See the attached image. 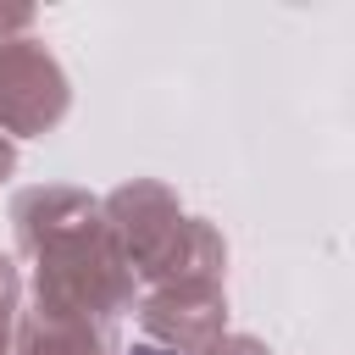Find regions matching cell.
I'll use <instances>...</instances> for the list:
<instances>
[{"mask_svg": "<svg viewBox=\"0 0 355 355\" xmlns=\"http://www.w3.org/2000/svg\"><path fill=\"white\" fill-rule=\"evenodd\" d=\"M133 355H161V349H133Z\"/></svg>", "mask_w": 355, "mask_h": 355, "instance_id": "obj_1", "label": "cell"}]
</instances>
